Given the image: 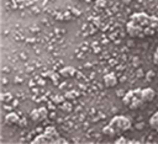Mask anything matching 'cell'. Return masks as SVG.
<instances>
[{"label":"cell","instance_id":"6da1fadb","mask_svg":"<svg viewBox=\"0 0 158 144\" xmlns=\"http://www.w3.org/2000/svg\"><path fill=\"white\" fill-rule=\"evenodd\" d=\"M110 126L113 127L115 131H126L131 127V121L126 117L120 116V117H115L114 120L111 121Z\"/></svg>","mask_w":158,"mask_h":144},{"label":"cell","instance_id":"7a4b0ae2","mask_svg":"<svg viewBox=\"0 0 158 144\" xmlns=\"http://www.w3.org/2000/svg\"><path fill=\"white\" fill-rule=\"evenodd\" d=\"M143 28H144V35H152L155 32H157L158 31V17L149 16L146 26H143Z\"/></svg>","mask_w":158,"mask_h":144},{"label":"cell","instance_id":"3957f363","mask_svg":"<svg viewBox=\"0 0 158 144\" xmlns=\"http://www.w3.org/2000/svg\"><path fill=\"white\" fill-rule=\"evenodd\" d=\"M127 32L134 37H142L144 36V28L143 26H138V25L130 21V23H127Z\"/></svg>","mask_w":158,"mask_h":144},{"label":"cell","instance_id":"277c9868","mask_svg":"<svg viewBox=\"0 0 158 144\" xmlns=\"http://www.w3.org/2000/svg\"><path fill=\"white\" fill-rule=\"evenodd\" d=\"M148 17L149 16H147L144 12H138V14H134L131 16V21L136 25H138V26H146Z\"/></svg>","mask_w":158,"mask_h":144},{"label":"cell","instance_id":"5b68a950","mask_svg":"<svg viewBox=\"0 0 158 144\" xmlns=\"http://www.w3.org/2000/svg\"><path fill=\"white\" fill-rule=\"evenodd\" d=\"M104 83H105V85L107 88H113V86H115L117 84V78L115 76L114 73H109L104 76Z\"/></svg>","mask_w":158,"mask_h":144},{"label":"cell","instance_id":"8992f818","mask_svg":"<svg viewBox=\"0 0 158 144\" xmlns=\"http://www.w3.org/2000/svg\"><path fill=\"white\" fill-rule=\"evenodd\" d=\"M155 96H156V94H155V91H153L152 89L147 88V89L142 90V100H143L144 102L152 101L153 98H155Z\"/></svg>","mask_w":158,"mask_h":144},{"label":"cell","instance_id":"52a82bcc","mask_svg":"<svg viewBox=\"0 0 158 144\" xmlns=\"http://www.w3.org/2000/svg\"><path fill=\"white\" fill-rule=\"evenodd\" d=\"M135 100H137V98H136V96H135V92H134V91H128L126 95H125V97H124V102H125L126 105H131ZM141 100H142V98H141Z\"/></svg>","mask_w":158,"mask_h":144},{"label":"cell","instance_id":"ba28073f","mask_svg":"<svg viewBox=\"0 0 158 144\" xmlns=\"http://www.w3.org/2000/svg\"><path fill=\"white\" fill-rule=\"evenodd\" d=\"M34 142L35 143H49V142H53V139L46 133V134H42V135H40V137H37Z\"/></svg>","mask_w":158,"mask_h":144},{"label":"cell","instance_id":"9c48e42d","mask_svg":"<svg viewBox=\"0 0 158 144\" xmlns=\"http://www.w3.org/2000/svg\"><path fill=\"white\" fill-rule=\"evenodd\" d=\"M149 126H151L153 129H157V131H158V112H156V113L151 117V121H149Z\"/></svg>","mask_w":158,"mask_h":144},{"label":"cell","instance_id":"30bf717a","mask_svg":"<svg viewBox=\"0 0 158 144\" xmlns=\"http://www.w3.org/2000/svg\"><path fill=\"white\" fill-rule=\"evenodd\" d=\"M46 133H47L49 137H58V134H57V132H56V129L53 128V127H48L47 129H46Z\"/></svg>","mask_w":158,"mask_h":144},{"label":"cell","instance_id":"8fae6325","mask_svg":"<svg viewBox=\"0 0 158 144\" xmlns=\"http://www.w3.org/2000/svg\"><path fill=\"white\" fill-rule=\"evenodd\" d=\"M142 101H143V100H141V98H137V100H135V101L130 105V107H131V109H138L140 106L142 105Z\"/></svg>","mask_w":158,"mask_h":144},{"label":"cell","instance_id":"7c38bea8","mask_svg":"<svg viewBox=\"0 0 158 144\" xmlns=\"http://www.w3.org/2000/svg\"><path fill=\"white\" fill-rule=\"evenodd\" d=\"M104 133L107 134V135H114L115 134V129L111 126H107V127L104 128Z\"/></svg>","mask_w":158,"mask_h":144},{"label":"cell","instance_id":"4fadbf2b","mask_svg":"<svg viewBox=\"0 0 158 144\" xmlns=\"http://www.w3.org/2000/svg\"><path fill=\"white\" fill-rule=\"evenodd\" d=\"M74 73V70L72 68H65V69H63V70L61 72V74L63 76H69V75H72V74Z\"/></svg>","mask_w":158,"mask_h":144},{"label":"cell","instance_id":"5bb4252c","mask_svg":"<svg viewBox=\"0 0 158 144\" xmlns=\"http://www.w3.org/2000/svg\"><path fill=\"white\" fill-rule=\"evenodd\" d=\"M31 118L32 120H41V116H40V110H34L32 111V113H31Z\"/></svg>","mask_w":158,"mask_h":144},{"label":"cell","instance_id":"9a60e30c","mask_svg":"<svg viewBox=\"0 0 158 144\" xmlns=\"http://www.w3.org/2000/svg\"><path fill=\"white\" fill-rule=\"evenodd\" d=\"M19 118H18V116H16L15 113H9L6 116V121H9V122H16Z\"/></svg>","mask_w":158,"mask_h":144},{"label":"cell","instance_id":"2e32d148","mask_svg":"<svg viewBox=\"0 0 158 144\" xmlns=\"http://www.w3.org/2000/svg\"><path fill=\"white\" fill-rule=\"evenodd\" d=\"M40 116H41V120H45L47 117V110L46 109H40Z\"/></svg>","mask_w":158,"mask_h":144},{"label":"cell","instance_id":"e0dca14e","mask_svg":"<svg viewBox=\"0 0 158 144\" xmlns=\"http://www.w3.org/2000/svg\"><path fill=\"white\" fill-rule=\"evenodd\" d=\"M153 76H155V72H148L147 74H146V78H147V80H152L153 79Z\"/></svg>","mask_w":158,"mask_h":144},{"label":"cell","instance_id":"ac0fdd59","mask_svg":"<svg viewBox=\"0 0 158 144\" xmlns=\"http://www.w3.org/2000/svg\"><path fill=\"white\" fill-rule=\"evenodd\" d=\"M153 57H155V58H153V60H155V63L158 65V48L156 49V52H155V56H153Z\"/></svg>","mask_w":158,"mask_h":144},{"label":"cell","instance_id":"d6986e66","mask_svg":"<svg viewBox=\"0 0 158 144\" xmlns=\"http://www.w3.org/2000/svg\"><path fill=\"white\" fill-rule=\"evenodd\" d=\"M116 143H126V141H125L124 138H120V139H117V141H116Z\"/></svg>","mask_w":158,"mask_h":144},{"label":"cell","instance_id":"ffe728a7","mask_svg":"<svg viewBox=\"0 0 158 144\" xmlns=\"http://www.w3.org/2000/svg\"><path fill=\"white\" fill-rule=\"evenodd\" d=\"M98 5H104V1H103V0H98Z\"/></svg>","mask_w":158,"mask_h":144}]
</instances>
